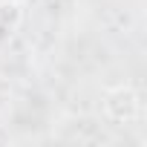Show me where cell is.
<instances>
[{
    "mask_svg": "<svg viewBox=\"0 0 147 147\" xmlns=\"http://www.w3.org/2000/svg\"><path fill=\"white\" fill-rule=\"evenodd\" d=\"M101 113L110 124H133L141 115V98L133 87H113L101 98Z\"/></svg>",
    "mask_w": 147,
    "mask_h": 147,
    "instance_id": "obj_1",
    "label": "cell"
},
{
    "mask_svg": "<svg viewBox=\"0 0 147 147\" xmlns=\"http://www.w3.org/2000/svg\"><path fill=\"white\" fill-rule=\"evenodd\" d=\"M20 23H23V6L18 0H0V49L9 46Z\"/></svg>",
    "mask_w": 147,
    "mask_h": 147,
    "instance_id": "obj_2",
    "label": "cell"
}]
</instances>
